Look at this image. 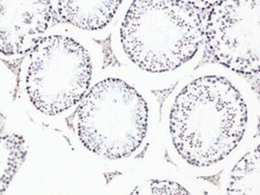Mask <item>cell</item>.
<instances>
[{"instance_id":"1","label":"cell","mask_w":260,"mask_h":195,"mask_svg":"<svg viewBox=\"0 0 260 195\" xmlns=\"http://www.w3.org/2000/svg\"><path fill=\"white\" fill-rule=\"evenodd\" d=\"M248 109L242 93L227 78L203 76L180 91L169 124L179 156L196 167L224 160L244 137Z\"/></svg>"},{"instance_id":"8","label":"cell","mask_w":260,"mask_h":195,"mask_svg":"<svg viewBox=\"0 0 260 195\" xmlns=\"http://www.w3.org/2000/svg\"><path fill=\"white\" fill-rule=\"evenodd\" d=\"M228 194H260V156L256 146L233 168L227 187Z\"/></svg>"},{"instance_id":"6","label":"cell","mask_w":260,"mask_h":195,"mask_svg":"<svg viewBox=\"0 0 260 195\" xmlns=\"http://www.w3.org/2000/svg\"><path fill=\"white\" fill-rule=\"evenodd\" d=\"M0 48L8 56L30 52L55 23L52 2L0 3Z\"/></svg>"},{"instance_id":"9","label":"cell","mask_w":260,"mask_h":195,"mask_svg":"<svg viewBox=\"0 0 260 195\" xmlns=\"http://www.w3.org/2000/svg\"><path fill=\"white\" fill-rule=\"evenodd\" d=\"M26 156L24 139L9 134L2 139V191L4 192Z\"/></svg>"},{"instance_id":"5","label":"cell","mask_w":260,"mask_h":195,"mask_svg":"<svg viewBox=\"0 0 260 195\" xmlns=\"http://www.w3.org/2000/svg\"><path fill=\"white\" fill-rule=\"evenodd\" d=\"M209 54L228 69L245 75L259 73L260 2H216L204 27Z\"/></svg>"},{"instance_id":"7","label":"cell","mask_w":260,"mask_h":195,"mask_svg":"<svg viewBox=\"0 0 260 195\" xmlns=\"http://www.w3.org/2000/svg\"><path fill=\"white\" fill-rule=\"evenodd\" d=\"M122 2H52L55 23H69L83 30H100L111 23Z\"/></svg>"},{"instance_id":"4","label":"cell","mask_w":260,"mask_h":195,"mask_svg":"<svg viewBox=\"0 0 260 195\" xmlns=\"http://www.w3.org/2000/svg\"><path fill=\"white\" fill-rule=\"evenodd\" d=\"M25 91L31 104L55 115L82 100L92 80V59L81 44L64 35L43 37L29 52Z\"/></svg>"},{"instance_id":"3","label":"cell","mask_w":260,"mask_h":195,"mask_svg":"<svg viewBox=\"0 0 260 195\" xmlns=\"http://www.w3.org/2000/svg\"><path fill=\"white\" fill-rule=\"evenodd\" d=\"M149 110L143 96L126 81L106 78L85 94L77 110L83 146L108 159L133 155L144 141Z\"/></svg>"},{"instance_id":"2","label":"cell","mask_w":260,"mask_h":195,"mask_svg":"<svg viewBox=\"0 0 260 195\" xmlns=\"http://www.w3.org/2000/svg\"><path fill=\"white\" fill-rule=\"evenodd\" d=\"M216 2L138 0L120 29L127 57L149 73L174 71L189 61L204 40L205 11Z\"/></svg>"}]
</instances>
